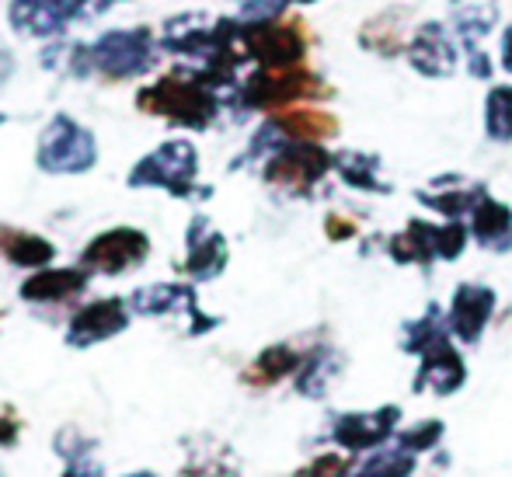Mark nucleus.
Instances as JSON below:
<instances>
[{
  "instance_id": "cd10ccee",
  "label": "nucleus",
  "mask_w": 512,
  "mask_h": 477,
  "mask_svg": "<svg viewBox=\"0 0 512 477\" xmlns=\"http://www.w3.org/2000/svg\"><path fill=\"white\" fill-rule=\"evenodd\" d=\"M495 21H499L495 4H481V0H478V4H467V7H460V11H453L450 25H453L457 39L464 42L467 49H478V42L492 32Z\"/></svg>"
},
{
  "instance_id": "6e6552de",
  "label": "nucleus",
  "mask_w": 512,
  "mask_h": 477,
  "mask_svg": "<svg viewBox=\"0 0 512 477\" xmlns=\"http://www.w3.org/2000/svg\"><path fill=\"white\" fill-rule=\"evenodd\" d=\"M241 28H244L248 60H255L258 67L283 70L304 63L310 35L300 18H276V21H265V25H241Z\"/></svg>"
},
{
  "instance_id": "58836bf2",
  "label": "nucleus",
  "mask_w": 512,
  "mask_h": 477,
  "mask_svg": "<svg viewBox=\"0 0 512 477\" xmlns=\"http://www.w3.org/2000/svg\"><path fill=\"white\" fill-rule=\"evenodd\" d=\"M499 63L506 67V74H512V25L502 32V46H499Z\"/></svg>"
},
{
  "instance_id": "4be33fe9",
  "label": "nucleus",
  "mask_w": 512,
  "mask_h": 477,
  "mask_svg": "<svg viewBox=\"0 0 512 477\" xmlns=\"http://www.w3.org/2000/svg\"><path fill=\"white\" fill-rule=\"evenodd\" d=\"M304 352L297 349V345H269L265 352H258V359L248 366V370L241 373L244 383H251V387H272V383L286 380V377H297L300 366H304Z\"/></svg>"
},
{
  "instance_id": "a878e982",
  "label": "nucleus",
  "mask_w": 512,
  "mask_h": 477,
  "mask_svg": "<svg viewBox=\"0 0 512 477\" xmlns=\"http://www.w3.org/2000/svg\"><path fill=\"white\" fill-rule=\"evenodd\" d=\"M359 42H363L366 53H377V56H398L408 46V39L401 35V21L394 14H380V18L366 21L359 28Z\"/></svg>"
},
{
  "instance_id": "20e7f679",
  "label": "nucleus",
  "mask_w": 512,
  "mask_h": 477,
  "mask_svg": "<svg viewBox=\"0 0 512 477\" xmlns=\"http://www.w3.org/2000/svg\"><path fill=\"white\" fill-rule=\"evenodd\" d=\"M95 161H98L95 133L84 129L77 119L56 115V119L42 129L35 164H39L46 175H84V171L95 168Z\"/></svg>"
},
{
  "instance_id": "6ab92c4d",
  "label": "nucleus",
  "mask_w": 512,
  "mask_h": 477,
  "mask_svg": "<svg viewBox=\"0 0 512 477\" xmlns=\"http://www.w3.org/2000/svg\"><path fill=\"white\" fill-rule=\"evenodd\" d=\"M91 269H39L21 283V300L28 303H63L88 289Z\"/></svg>"
},
{
  "instance_id": "9d476101",
  "label": "nucleus",
  "mask_w": 512,
  "mask_h": 477,
  "mask_svg": "<svg viewBox=\"0 0 512 477\" xmlns=\"http://www.w3.org/2000/svg\"><path fill=\"white\" fill-rule=\"evenodd\" d=\"M405 60L411 63V70L422 77H432V81H443V77H453L460 63V49L457 39L450 35V28L443 21H429V25H418L415 35L405 46Z\"/></svg>"
},
{
  "instance_id": "a211bd4d",
  "label": "nucleus",
  "mask_w": 512,
  "mask_h": 477,
  "mask_svg": "<svg viewBox=\"0 0 512 477\" xmlns=\"http://www.w3.org/2000/svg\"><path fill=\"white\" fill-rule=\"evenodd\" d=\"M418 202L432 209V213L446 216V220H457L464 213H474L481 199L488 195V189L481 182H467L460 175H443L429 185V189H418Z\"/></svg>"
},
{
  "instance_id": "1a4fd4ad",
  "label": "nucleus",
  "mask_w": 512,
  "mask_h": 477,
  "mask_svg": "<svg viewBox=\"0 0 512 477\" xmlns=\"http://www.w3.org/2000/svg\"><path fill=\"white\" fill-rule=\"evenodd\" d=\"M150 255V237L136 227H115L98 234L88 248L81 251V265L105 276H122L126 269L143 265Z\"/></svg>"
},
{
  "instance_id": "c756f323",
  "label": "nucleus",
  "mask_w": 512,
  "mask_h": 477,
  "mask_svg": "<svg viewBox=\"0 0 512 477\" xmlns=\"http://www.w3.org/2000/svg\"><path fill=\"white\" fill-rule=\"evenodd\" d=\"M485 133L495 143H512V84H495L485 98Z\"/></svg>"
},
{
  "instance_id": "0eeeda50",
  "label": "nucleus",
  "mask_w": 512,
  "mask_h": 477,
  "mask_svg": "<svg viewBox=\"0 0 512 477\" xmlns=\"http://www.w3.org/2000/svg\"><path fill=\"white\" fill-rule=\"evenodd\" d=\"M335 168V154L321 147V143L307 140H290L265 161L262 178L276 189H286L293 195H310L317 182L328 178V171Z\"/></svg>"
},
{
  "instance_id": "393cba45",
  "label": "nucleus",
  "mask_w": 512,
  "mask_h": 477,
  "mask_svg": "<svg viewBox=\"0 0 512 477\" xmlns=\"http://www.w3.org/2000/svg\"><path fill=\"white\" fill-rule=\"evenodd\" d=\"M443 338H450V324H446L443 310L436 303H429L422 317H415V321H408L401 328V349L411 352V356H422V352H429Z\"/></svg>"
},
{
  "instance_id": "b1692460",
  "label": "nucleus",
  "mask_w": 512,
  "mask_h": 477,
  "mask_svg": "<svg viewBox=\"0 0 512 477\" xmlns=\"http://www.w3.org/2000/svg\"><path fill=\"white\" fill-rule=\"evenodd\" d=\"M335 171L342 175V182L349 185V189L373 192V195L391 192V185L380 178V157L377 154H363V150H342V154H335Z\"/></svg>"
},
{
  "instance_id": "412c9836",
  "label": "nucleus",
  "mask_w": 512,
  "mask_h": 477,
  "mask_svg": "<svg viewBox=\"0 0 512 477\" xmlns=\"http://www.w3.org/2000/svg\"><path fill=\"white\" fill-rule=\"evenodd\" d=\"M279 129H283L286 140H307V143H324L338 133V119L324 108L314 105H297V108H283V112L269 115Z\"/></svg>"
},
{
  "instance_id": "5701e85b",
  "label": "nucleus",
  "mask_w": 512,
  "mask_h": 477,
  "mask_svg": "<svg viewBox=\"0 0 512 477\" xmlns=\"http://www.w3.org/2000/svg\"><path fill=\"white\" fill-rule=\"evenodd\" d=\"M0 255H4L11 265H18V269H46V265L56 258V248L39 234L0 227Z\"/></svg>"
},
{
  "instance_id": "f03ea898",
  "label": "nucleus",
  "mask_w": 512,
  "mask_h": 477,
  "mask_svg": "<svg viewBox=\"0 0 512 477\" xmlns=\"http://www.w3.org/2000/svg\"><path fill=\"white\" fill-rule=\"evenodd\" d=\"M331 98V88L304 67H283L269 70L258 67L248 81L241 84V95L237 101L244 105V112H283V108L310 105V101Z\"/></svg>"
},
{
  "instance_id": "7c9ffc66",
  "label": "nucleus",
  "mask_w": 512,
  "mask_h": 477,
  "mask_svg": "<svg viewBox=\"0 0 512 477\" xmlns=\"http://www.w3.org/2000/svg\"><path fill=\"white\" fill-rule=\"evenodd\" d=\"M415 471V453L408 450H380L366 460L363 467L356 471V477H411Z\"/></svg>"
},
{
  "instance_id": "72a5a7b5",
  "label": "nucleus",
  "mask_w": 512,
  "mask_h": 477,
  "mask_svg": "<svg viewBox=\"0 0 512 477\" xmlns=\"http://www.w3.org/2000/svg\"><path fill=\"white\" fill-rule=\"evenodd\" d=\"M324 234H328V241H352V237H356V223L342 213H328V220H324Z\"/></svg>"
},
{
  "instance_id": "79ce46f5",
  "label": "nucleus",
  "mask_w": 512,
  "mask_h": 477,
  "mask_svg": "<svg viewBox=\"0 0 512 477\" xmlns=\"http://www.w3.org/2000/svg\"><path fill=\"white\" fill-rule=\"evenodd\" d=\"M286 4H317V0H286Z\"/></svg>"
},
{
  "instance_id": "c85d7f7f",
  "label": "nucleus",
  "mask_w": 512,
  "mask_h": 477,
  "mask_svg": "<svg viewBox=\"0 0 512 477\" xmlns=\"http://www.w3.org/2000/svg\"><path fill=\"white\" fill-rule=\"evenodd\" d=\"M182 477H237V460L227 446L206 439V450H192L185 460Z\"/></svg>"
},
{
  "instance_id": "37998d69",
  "label": "nucleus",
  "mask_w": 512,
  "mask_h": 477,
  "mask_svg": "<svg viewBox=\"0 0 512 477\" xmlns=\"http://www.w3.org/2000/svg\"><path fill=\"white\" fill-rule=\"evenodd\" d=\"M4 122H7V115H0V126H4Z\"/></svg>"
},
{
  "instance_id": "2eb2a0df",
  "label": "nucleus",
  "mask_w": 512,
  "mask_h": 477,
  "mask_svg": "<svg viewBox=\"0 0 512 477\" xmlns=\"http://www.w3.org/2000/svg\"><path fill=\"white\" fill-rule=\"evenodd\" d=\"M185 244H189V255H185V262H182L185 276L206 283V279H216L223 269H227V258H230L227 241H223V234L206 220L203 213L192 216Z\"/></svg>"
},
{
  "instance_id": "c9c22d12",
  "label": "nucleus",
  "mask_w": 512,
  "mask_h": 477,
  "mask_svg": "<svg viewBox=\"0 0 512 477\" xmlns=\"http://www.w3.org/2000/svg\"><path fill=\"white\" fill-rule=\"evenodd\" d=\"M115 4H122V0H74V14L77 18H98Z\"/></svg>"
},
{
  "instance_id": "473e14b6",
  "label": "nucleus",
  "mask_w": 512,
  "mask_h": 477,
  "mask_svg": "<svg viewBox=\"0 0 512 477\" xmlns=\"http://www.w3.org/2000/svg\"><path fill=\"white\" fill-rule=\"evenodd\" d=\"M352 474V457H338V453H321L307 467H300L293 477H349Z\"/></svg>"
},
{
  "instance_id": "7ed1b4c3",
  "label": "nucleus",
  "mask_w": 512,
  "mask_h": 477,
  "mask_svg": "<svg viewBox=\"0 0 512 477\" xmlns=\"http://www.w3.org/2000/svg\"><path fill=\"white\" fill-rule=\"evenodd\" d=\"M199 154L189 140H168L157 150H150L133 171L129 185L133 189H164L175 199H192V195H209V189H196Z\"/></svg>"
},
{
  "instance_id": "a19ab883",
  "label": "nucleus",
  "mask_w": 512,
  "mask_h": 477,
  "mask_svg": "<svg viewBox=\"0 0 512 477\" xmlns=\"http://www.w3.org/2000/svg\"><path fill=\"white\" fill-rule=\"evenodd\" d=\"M126 477H157V474H150V471H136V474H126Z\"/></svg>"
},
{
  "instance_id": "f257e3e1",
  "label": "nucleus",
  "mask_w": 512,
  "mask_h": 477,
  "mask_svg": "<svg viewBox=\"0 0 512 477\" xmlns=\"http://www.w3.org/2000/svg\"><path fill=\"white\" fill-rule=\"evenodd\" d=\"M136 108L182 129H209L220 115V95L199 77V70H168L154 84L140 88Z\"/></svg>"
},
{
  "instance_id": "39448f33",
  "label": "nucleus",
  "mask_w": 512,
  "mask_h": 477,
  "mask_svg": "<svg viewBox=\"0 0 512 477\" xmlns=\"http://www.w3.org/2000/svg\"><path fill=\"white\" fill-rule=\"evenodd\" d=\"M467 248V230L464 223L446 220L443 227L425 220H408L401 234L391 237L387 251L398 265H432V262H453Z\"/></svg>"
},
{
  "instance_id": "4c0bfd02",
  "label": "nucleus",
  "mask_w": 512,
  "mask_h": 477,
  "mask_svg": "<svg viewBox=\"0 0 512 477\" xmlns=\"http://www.w3.org/2000/svg\"><path fill=\"white\" fill-rule=\"evenodd\" d=\"M63 477H102V471H98V464H91L88 457H81L77 464L67 467V474H63Z\"/></svg>"
},
{
  "instance_id": "ea45409f",
  "label": "nucleus",
  "mask_w": 512,
  "mask_h": 477,
  "mask_svg": "<svg viewBox=\"0 0 512 477\" xmlns=\"http://www.w3.org/2000/svg\"><path fill=\"white\" fill-rule=\"evenodd\" d=\"M11 74H14V56H11V49L0 42V84H4Z\"/></svg>"
},
{
  "instance_id": "dca6fc26",
  "label": "nucleus",
  "mask_w": 512,
  "mask_h": 477,
  "mask_svg": "<svg viewBox=\"0 0 512 477\" xmlns=\"http://www.w3.org/2000/svg\"><path fill=\"white\" fill-rule=\"evenodd\" d=\"M74 0H11L7 21L28 39H53L74 21Z\"/></svg>"
},
{
  "instance_id": "aec40b11",
  "label": "nucleus",
  "mask_w": 512,
  "mask_h": 477,
  "mask_svg": "<svg viewBox=\"0 0 512 477\" xmlns=\"http://www.w3.org/2000/svg\"><path fill=\"white\" fill-rule=\"evenodd\" d=\"M471 234L485 251L506 255V251H512V209L506 202L485 195L471 213Z\"/></svg>"
},
{
  "instance_id": "f8f14e48",
  "label": "nucleus",
  "mask_w": 512,
  "mask_h": 477,
  "mask_svg": "<svg viewBox=\"0 0 512 477\" xmlns=\"http://www.w3.org/2000/svg\"><path fill=\"white\" fill-rule=\"evenodd\" d=\"M495 289L481 283H460L453 289L450 310H446V324H450V335L464 345L481 342L488 321L495 314Z\"/></svg>"
},
{
  "instance_id": "e433bc0d",
  "label": "nucleus",
  "mask_w": 512,
  "mask_h": 477,
  "mask_svg": "<svg viewBox=\"0 0 512 477\" xmlns=\"http://www.w3.org/2000/svg\"><path fill=\"white\" fill-rule=\"evenodd\" d=\"M467 67H471L474 77H492V60L478 49H467Z\"/></svg>"
},
{
  "instance_id": "423d86ee",
  "label": "nucleus",
  "mask_w": 512,
  "mask_h": 477,
  "mask_svg": "<svg viewBox=\"0 0 512 477\" xmlns=\"http://www.w3.org/2000/svg\"><path fill=\"white\" fill-rule=\"evenodd\" d=\"M88 49H91V67L98 74L112 77V81L140 77L147 70H154L157 63V46L150 28H115V32H105Z\"/></svg>"
},
{
  "instance_id": "2f4dec72",
  "label": "nucleus",
  "mask_w": 512,
  "mask_h": 477,
  "mask_svg": "<svg viewBox=\"0 0 512 477\" xmlns=\"http://www.w3.org/2000/svg\"><path fill=\"white\" fill-rule=\"evenodd\" d=\"M443 439V422L439 418H429V422H415L411 429L398 432V446L408 453H425Z\"/></svg>"
},
{
  "instance_id": "f3484780",
  "label": "nucleus",
  "mask_w": 512,
  "mask_h": 477,
  "mask_svg": "<svg viewBox=\"0 0 512 477\" xmlns=\"http://www.w3.org/2000/svg\"><path fill=\"white\" fill-rule=\"evenodd\" d=\"M467 380V366H464V356L453 349L450 338H443L439 345H432L429 352H422V366L415 373V394L429 390V394H439V397H450L464 387Z\"/></svg>"
},
{
  "instance_id": "bb28decb",
  "label": "nucleus",
  "mask_w": 512,
  "mask_h": 477,
  "mask_svg": "<svg viewBox=\"0 0 512 477\" xmlns=\"http://www.w3.org/2000/svg\"><path fill=\"white\" fill-rule=\"evenodd\" d=\"M335 377H338V356L331 349H314L307 352L304 366L297 373V390L304 397H324Z\"/></svg>"
},
{
  "instance_id": "4468645a",
  "label": "nucleus",
  "mask_w": 512,
  "mask_h": 477,
  "mask_svg": "<svg viewBox=\"0 0 512 477\" xmlns=\"http://www.w3.org/2000/svg\"><path fill=\"white\" fill-rule=\"evenodd\" d=\"M126 324H129L126 300L105 296V300H95V303H88V307L77 310L74 321H70V328H67V345H74V349H91V345L126 331Z\"/></svg>"
},
{
  "instance_id": "ddd939ff",
  "label": "nucleus",
  "mask_w": 512,
  "mask_h": 477,
  "mask_svg": "<svg viewBox=\"0 0 512 477\" xmlns=\"http://www.w3.org/2000/svg\"><path fill=\"white\" fill-rule=\"evenodd\" d=\"M129 307L133 314L143 317H161V314H175V310H185L192 317V335H203V331L216 328V317H206L203 310L196 307V289L182 286V283H157V286H143L129 296Z\"/></svg>"
},
{
  "instance_id": "9b49d317",
  "label": "nucleus",
  "mask_w": 512,
  "mask_h": 477,
  "mask_svg": "<svg viewBox=\"0 0 512 477\" xmlns=\"http://www.w3.org/2000/svg\"><path fill=\"white\" fill-rule=\"evenodd\" d=\"M401 422V408L398 404H384L377 411H352V415H342L335 422V443L342 446L345 453H366V450H380L387 439L394 436Z\"/></svg>"
},
{
  "instance_id": "f704fd0d",
  "label": "nucleus",
  "mask_w": 512,
  "mask_h": 477,
  "mask_svg": "<svg viewBox=\"0 0 512 477\" xmlns=\"http://www.w3.org/2000/svg\"><path fill=\"white\" fill-rule=\"evenodd\" d=\"M21 436V418L14 415V408L0 404V446H14Z\"/></svg>"
}]
</instances>
